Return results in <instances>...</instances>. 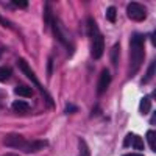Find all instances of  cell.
Wrapping results in <instances>:
<instances>
[{
    "instance_id": "9",
    "label": "cell",
    "mask_w": 156,
    "mask_h": 156,
    "mask_svg": "<svg viewBox=\"0 0 156 156\" xmlns=\"http://www.w3.org/2000/svg\"><path fill=\"white\" fill-rule=\"evenodd\" d=\"M14 92H16L17 95H20V97H27V98L33 97V90H31V87L25 86V84H19V86L14 89Z\"/></svg>"
},
{
    "instance_id": "7",
    "label": "cell",
    "mask_w": 156,
    "mask_h": 156,
    "mask_svg": "<svg viewBox=\"0 0 156 156\" xmlns=\"http://www.w3.org/2000/svg\"><path fill=\"white\" fill-rule=\"evenodd\" d=\"M111 84V73L108 69H103L100 76H98V83H97V94L101 95V94H105L108 87Z\"/></svg>"
},
{
    "instance_id": "8",
    "label": "cell",
    "mask_w": 156,
    "mask_h": 156,
    "mask_svg": "<svg viewBox=\"0 0 156 156\" xmlns=\"http://www.w3.org/2000/svg\"><path fill=\"white\" fill-rule=\"evenodd\" d=\"M129 147H133L134 150H139V151H142V150L145 148L142 137H140V136H136V134H131V140H129Z\"/></svg>"
},
{
    "instance_id": "15",
    "label": "cell",
    "mask_w": 156,
    "mask_h": 156,
    "mask_svg": "<svg viewBox=\"0 0 156 156\" xmlns=\"http://www.w3.org/2000/svg\"><path fill=\"white\" fill-rule=\"evenodd\" d=\"M115 17H117V9H115V6H109V8L106 9V19H108L109 22H115Z\"/></svg>"
},
{
    "instance_id": "5",
    "label": "cell",
    "mask_w": 156,
    "mask_h": 156,
    "mask_svg": "<svg viewBox=\"0 0 156 156\" xmlns=\"http://www.w3.org/2000/svg\"><path fill=\"white\" fill-rule=\"evenodd\" d=\"M17 64H19V67H20V70H22V73H25V76L27 78H30V80L33 81V84L41 90V94H42V97H44V100H45V103L50 106V108H55V101H53V98L50 97V94L47 92V89L39 83V80L36 78V75H34V72L30 69V66H28V62L25 61V59H19L17 61Z\"/></svg>"
},
{
    "instance_id": "14",
    "label": "cell",
    "mask_w": 156,
    "mask_h": 156,
    "mask_svg": "<svg viewBox=\"0 0 156 156\" xmlns=\"http://www.w3.org/2000/svg\"><path fill=\"white\" fill-rule=\"evenodd\" d=\"M11 73H12V70L9 67H0V81H6L11 76Z\"/></svg>"
},
{
    "instance_id": "2",
    "label": "cell",
    "mask_w": 156,
    "mask_h": 156,
    "mask_svg": "<svg viewBox=\"0 0 156 156\" xmlns=\"http://www.w3.org/2000/svg\"><path fill=\"white\" fill-rule=\"evenodd\" d=\"M3 144L6 147H11V148H17V150H22L25 153H36L39 150H42L47 147V140H27L23 136L20 134H16V133H9L5 136L3 139Z\"/></svg>"
},
{
    "instance_id": "10",
    "label": "cell",
    "mask_w": 156,
    "mask_h": 156,
    "mask_svg": "<svg viewBox=\"0 0 156 156\" xmlns=\"http://www.w3.org/2000/svg\"><path fill=\"white\" fill-rule=\"evenodd\" d=\"M12 109H14L16 112H19V114H25V112H28L30 105H28V103H25V101L17 100V101H12Z\"/></svg>"
},
{
    "instance_id": "6",
    "label": "cell",
    "mask_w": 156,
    "mask_h": 156,
    "mask_svg": "<svg viewBox=\"0 0 156 156\" xmlns=\"http://www.w3.org/2000/svg\"><path fill=\"white\" fill-rule=\"evenodd\" d=\"M126 14L128 17L134 20V22H142L147 19V9L142 3H137V2H131L128 6H126Z\"/></svg>"
},
{
    "instance_id": "17",
    "label": "cell",
    "mask_w": 156,
    "mask_h": 156,
    "mask_svg": "<svg viewBox=\"0 0 156 156\" xmlns=\"http://www.w3.org/2000/svg\"><path fill=\"white\" fill-rule=\"evenodd\" d=\"M153 73H154V61H151L150 67H148V72H147V75L144 76V80H142V83H148V78H151V76H153Z\"/></svg>"
},
{
    "instance_id": "3",
    "label": "cell",
    "mask_w": 156,
    "mask_h": 156,
    "mask_svg": "<svg viewBox=\"0 0 156 156\" xmlns=\"http://www.w3.org/2000/svg\"><path fill=\"white\" fill-rule=\"evenodd\" d=\"M45 23L51 28V33H53V36L61 42V45H64V47L67 48L69 55H72L73 45H72L70 39H69V34H67L66 30H64L62 25L59 23L58 17L53 16V12H51V8H50V3H45Z\"/></svg>"
},
{
    "instance_id": "19",
    "label": "cell",
    "mask_w": 156,
    "mask_h": 156,
    "mask_svg": "<svg viewBox=\"0 0 156 156\" xmlns=\"http://www.w3.org/2000/svg\"><path fill=\"white\" fill-rule=\"evenodd\" d=\"M76 111H78V108H76L75 105H67V106H66V112H69V114H70V112H76Z\"/></svg>"
},
{
    "instance_id": "25",
    "label": "cell",
    "mask_w": 156,
    "mask_h": 156,
    "mask_svg": "<svg viewBox=\"0 0 156 156\" xmlns=\"http://www.w3.org/2000/svg\"><path fill=\"white\" fill-rule=\"evenodd\" d=\"M0 53H2V51H0Z\"/></svg>"
},
{
    "instance_id": "16",
    "label": "cell",
    "mask_w": 156,
    "mask_h": 156,
    "mask_svg": "<svg viewBox=\"0 0 156 156\" xmlns=\"http://www.w3.org/2000/svg\"><path fill=\"white\" fill-rule=\"evenodd\" d=\"M80 156H90L89 147H87V144L83 139H80Z\"/></svg>"
},
{
    "instance_id": "24",
    "label": "cell",
    "mask_w": 156,
    "mask_h": 156,
    "mask_svg": "<svg viewBox=\"0 0 156 156\" xmlns=\"http://www.w3.org/2000/svg\"><path fill=\"white\" fill-rule=\"evenodd\" d=\"M0 23H3V25H8V23H6V20H5V19H3L2 16H0Z\"/></svg>"
},
{
    "instance_id": "20",
    "label": "cell",
    "mask_w": 156,
    "mask_h": 156,
    "mask_svg": "<svg viewBox=\"0 0 156 156\" xmlns=\"http://www.w3.org/2000/svg\"><path fill=\"white\" fill-rule=\"evenodd\" d=\"M51 75V58L48 59V70H47V76Z\"/></svg>"
},
{
    "instance_id": "12",
    "label": "cell",
    "mask_w": 156,
    "mask_h": 156,
    "mask_svg": "<svg viewBox=\"0 0 156 156\" xmlns=\"http://www.w3.org/2000/svg\"><path fill=\"white\" fill-rule=\"evenodd\" d=\"M150 109H151V100H150V97H144L140 100L139 111H140V114H148Z\"/></svg>"
},
{
    "instance_id": "23",
    "label": "cell",
    "mask_w": 156,
    "mask_h": 156,
    "mask_svg": "<svg viewBox=\"0 0 156 156\" xmlns=\"http://www.w3.org/2000/svg\"><path fill=\"white\" fill-rule=\"evenodd\" d=\"M123 156H142L140 153H128V154H123Z\"/></svg>"
},
{
    "instance_id": "22",
    "label": "cell",
    "mask_w": 156,
    "mask_h": 156,
    "mask_svg": "<svg viewBox=\"0 0 156 156\" xmlns=\"http://www.w3.org/2000/svg\"><path fill=\"white\" fill-rule=\"evenodd\" d=\"M150 37H151V44L154 45V44H156V41H154V31H151V34H150Z\"/></svg>"
},
{
    "instance_id": "13",
    "label": "cell",
    "mask_w": 156,
    "mask_h": 156,
    "mask_svg": "<svg viewBox=\"0 0 156 156\" xmlns=\"http://www.w3.org/2000/svg\"><path fill=\"white\" fill-rule=\"evenodd\" d=\"M147 140L150 144L151 151H156V131H154V129H150V131L147 133Z\"/></svg>"
},
{
    "instance_id": "1",
    "label": "cell",
    "mask_w": 156,
    "mask_h": 156,
    "mask_svg": "<svg viewBox=\"0 0 156 156\" xmlns=\"http://www.w3.org/2000/svg\"><path fill=\"white\" fill-rule=\"evenodd\" d=\"M144 42H145L144 34H140L137 31L131 34V39H129V70H128L129 78L139 72L142 62H144V58H145Z\"/></svg>"
},
{
    "instance_id": "18",
    "label": "cell",
    "mask_w": 156,
    "mask_h": 156,
    "mask_svg": "<svg viewBox=\"0 0 156 156\" xmlns=\"http://www.w3.org/2000/svg\"><path fill=\"white\" fill-rule=\"evenodd\" d=\"M11 3L16 5V6H19V8H27V6H28V2H27V0H12Z\"/></svg>"
},
{
    "instance_id": "11",
    "label": "cell",
    "mask_w": 156,
    "mask_h": 156,
    "mask_svg": "<svg viewBox=\"0 0 156 156\" xmlns=\"http://www.w3.org/2000/svg\"><path fill=\"white\" fill-rule=\"evenodd\" d=\"M119 55H120V44L117 42V44H114V47L111 48V53H109L111 62L114 64V66H117V64H119Z\"/></svg>"
},
{
    "instance_id": "4",
    "label": "cell",
    "mask_w": 156,
    "mask_h": 156,
    "mask_svg": "<svg viewBox=\"0 0 156 156\" xmlns=\"http://www.w3.org/2000/svg\"><path fill=\"white\" fill-rule=\"evenodd\" d=\"M86 31H87V36L90 37V55H92L94 59H100L103 51H105V37L100 33L98 25L92 17L87 19Z\"/></svg>"
},
{
    "instance_id": "21",
    "label": "cell",
    "mask_w": 156,
    "mask_h": 156,
    "mask_svg": "<svg viewBox=\"0 0 156 156\" xmlns=\"http://www.w3.org/2000/svg\"><path fill=\"white\" fill-rule=\"evenodd\" d=\"M150 122H151V125H154V123H156V112H154V111H153V114H151Z\"/></svg>"
}]
</instances>
